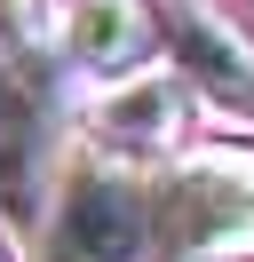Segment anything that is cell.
I'll return each mask as SVG.
<instances>
[{
    "mask_svg": "<svg viewBox=\"0 0 254 262\" xmlns=\"http://www.w3.org/2000/svg\"><path fill=\"white\" fill-rule=\"evenodd\" d=\"M0 262H16V223L0 214Z\"/></svg>",
    "mask_w": 254,
    "mask_h": 262,
    "instance_id": "7",
    "label": "cell"
},
{
    "mask_svg": "<svg viewBox=\"0 0 254 262\" xmlns=\"http://www.w3.org/2000/svg\"><path fill=\"white\" fill-rule=\"evenodd\" d=\"M167 72L190 88V103L254 119V32L206 0H183L167 16Z\"/></svg>",
    "mask_w": 254,
    "mask_h": 262,
    "instance_id": "6",
    "label": "cell"
},
{
    "mask_svg": "<svg viewBox=\"0 0 254 262\" xmlns=\"http://www.w3.org/2000/svg\"><path fill=\"white\" fill-rule=\"evenodd\" d=\"M40 262H159L151 246V175L79 159L56 167V191L40 199Z\"/></svg>",
    "mask_w": 254,
    "mask_h": 262,
    "instance_id": "2",
    "label": "cell"
},
{
    "mask_svg": "<svg viewBox=\"0 0 254 262\" xmlns=\"http://www.w3.org/2000/svg\"><path fill=\"white\" fill-rule=\"evenodd\" d=\"M190 127H199V103L175 80L167 64L143 72V80H119L79 112V135H88L95 159L127 167V175H151V167H175L190 151Z\"/></svg>",
    "mask_w": 254,
    "mask_h": 262,
    "instance_id": "4",
    "label": "cell"
},
{
    "mask_svg": "<svg viewBox=\"0 0 254 262\" xmlns=\"http://www.w3.org/2000/svg\"><path fill=\"white\" fill-rule=\"evenodd\" d=\"M48 56L32 48L16 0H0V214H32L48 199Z\"/></svg>",
    "mask_w": 254,
    "mask_h": 262,
    "instance_id": "3",
    "label": "cell"
},
{
    "mask_svg": "<svg viewBox=\"0 0 254 262\" xmlns=\"http://www.w3.org/2000/svg\"><path fill=\"white\" fill-rule=\"evenodd\" d=\"M56 56L88 80L119 88L167 64V8L159 0H64L56 8Z\"/></svg>",
    "mask_w": 254,
    "mask_h": 262,
    "instance_id": "5",
    "label": "cell"
},
{
    "mask_svg": "<svg viewBox=\"0 0 254 262\" xmlns=\"http://www.w3.org/2000/svg\"><path fill=\"white\" fill-rule=\"evenodd\" d=\"M159 262H254V143H190L151 175Z\"/></svg>",
    "mask_w": 254,
    "mask_h": 262,
    "instance_id": "1",
    "label": "cell"
}]
</instances>
